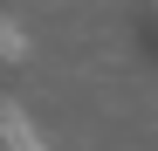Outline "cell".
Here are the masks:
<instances>
[{"label":"cell","instance_id":"cell-1","mask_svg":"<svg viewBox=\"0 0 158 151\" xmlns=\"http://www.w3.org/2000/svg\"><path fill=\"white\" fill-rule=\"evenodd\" d=\"M0 151H48V137L28 117V103H0Z\"/></svg>","mask_w":158,"mask_h":151},{"label":"cell","instance_id":"cell-2","mask_svg":"<svg viewBox=\"0 0 158 151\" xmlns=\"http://www.w3.org/2000/svg\"><path fill=\"white\" fill-rule=\"evenodd\" d=\"M0 55H7V62H21V55H28V35H21L14 21H0Z\"/></svg>","mask_w":158,"mask_h":151}]
</instances>
